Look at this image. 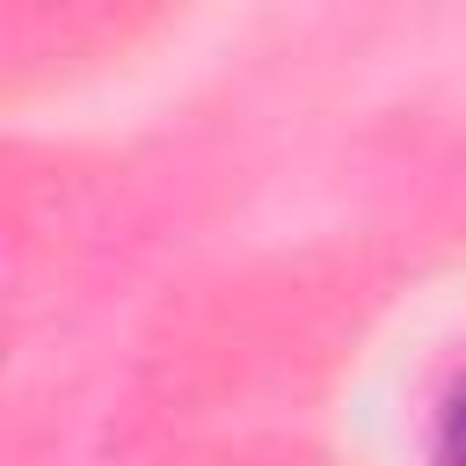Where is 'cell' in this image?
I'll list each match as a JSON object with an SVG mask.
<instances>
[{
    "instance_id": "cell-1",
    "label": "cell",
    "mask_w": 466,
    "mask_h": 466,
    "mask_svg": "<svg viewBox=\"0 0 466 466\" xmlns=\"http://www.w3.org/2000/svg\"><path fill=\"white\" fill-rule=\"evenodd\" d=\"M444 451L466 466V386H459V400H451V415H444Z\"/></svg>"
}]
</instances>
